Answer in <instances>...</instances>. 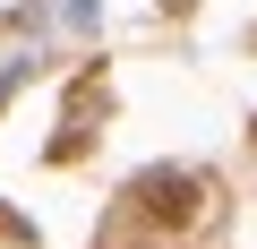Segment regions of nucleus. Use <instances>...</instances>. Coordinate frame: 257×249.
I'll return each instance as SVG.
<instances>
[{
	"label": "nucleus",
	"mask_w": 257,
	"mask_h": 249,
	"mask_svg": "<svg viewBox=\"0 0 257 249\" xmlns=\"http://www.w3.org/2000/svg\"><path fill=\"white\" fill-rule=\"evenodd\" d=\"M128 198H138L146 223H189V215H197V181H189V172H138Z\"/></svg>",
	"instance_id": "f257e3e1"
},
{
	"label": "nucleus",
	"mask_w": 257,
	"mask_h": 249,
	"mask_svg": "<svg viewBox=\"0 0 257 249\" xmlns=\"http://www.w3.org/2000/svg\"><path fill=\"white\" fill-rule=\"evenodd\" d=\"M0 240H26V223H18V215H0Z\"/></svg>",
	"instance_id": "f03ea898"
}]
</instances>
